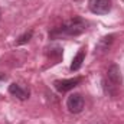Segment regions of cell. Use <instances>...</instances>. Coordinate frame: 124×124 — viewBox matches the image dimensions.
Listing matches in <instances>:
<instances>
[{"label": "cell", "mask_w": 124, "mask_h": 124, "mask_svg": "<svg viewBox=\"0 0 124 124\" xmlns=\"http://www.w3.org/2000/svg\"><path fill=\"white\" fill-rule=\"evenodd\" d=\"M87 31V22L75 16L69 20H65L62 25L52 28L49 31V39H61V38H71V36H78Z\"/></svg>", "instance_id": "1"}, {"label": "cell", "mask_w": 124, "mask_h": 124, "mask_svg": "<svg viewBox=\"0 0 124 124\" xmlns=\"http://www.w3.org/2000/svg\"><path fill=\"white\" fill-rule=\"evenodd\" d=\"M121 81H123V78H121V71H120L118 65H116V63L110 65V68L107 69V74L102 79L104 91L111 97H116L120 85H121Z\"/></svg>", "instance_id": "2"}, {"label": "cell", "mask_w": 124, "mask_h": 124, "mask_svg": "<svg viewBox=\"0 0 124 124\" xmlns=\"http://www.w3.org/2000/svg\"><path fill=\"white\" fill-rule=\"evenodd\" d=\"M82 82L81 77L77 78H69V79H56L54 82V87L58 93H68L69 90H74L77 85H79Z\"/></svg>", "instance_id": "3"}, {"label": "cell", "mask_w": 124, "mask_h": 124, "mask_svg": "<svg viewBox=\"0 0 124 124\" xmlns=\"http://www.w3.org/2000/svg\"><path fill=\"white\" fill-rule=\"evenodd\" d=\"M84 104H85L84 97L81 94H71L68 97V100H66V107H68L69 113H72V114L81 113L82 108H84Z\"/></svg>", "instance_id": "4"}, {"label": "cell", "mask_w": 124, "mask_h": 124, "mask_svg": "<svg viewBox=\"0 0 124 124\" xmlns=\"http://www.w3.org/2000/svg\"><path fill=\"white\" fill-rule=\"evenodd\" d=\"M88 7L94 15H107L111 10V0H90Z\"/></svg>", "instance_id": "5"}, {"label": "cell", "mask_w": 124, "mask_h": 124, "mask_svg": "<svg viewBox=\"0 0 124 124\" xmlns=\"http://www.w3.org/2000/svg\"><path fill=\"white\" fill-rule=\"evenodd\" d=\"M9 93L10 95H13V97H16L17 100H20V101H25V100H28L29 98V90H25V88H22L19 84H10L9 85Z\"/></svg>", "instance_id": "6"}, {"label": "cell", "mask_w": 124, "mask_h": 124, "mask_svg": "<svg viewBox=\"0 0 124 124\" xmlns=\"http://www.w3.org/2000/svg\"><path fill=\"white\" fill-rule=\"evenodd\" d=\"M113 40H114V35H108V36L101 38L100 42H98V45L95 46V54H97V52H98V54H102V52L108 51V48L111 46Z\"/></svg>", "instance_id": "7"}, {"label": "cell", "mask_w": 124, "mask_h": 124, "mask_svg": "<svg viewBox=\"0 0 124 124\" xmlns=\"http://www.w3.org/2000/svg\"><path fill=\"white\" fill-rule=\"evenodd\" d=\"M85 59V49L84 48H81L79 49V52L74 56V59H72V63H71V71H78L81 66H82V62Z\"/></svg>", "instance_id": "8"}, {"label": "cell", "mask_w": 124, "mask_h": 124, "mask_svg": "<svg viewBox=\"0 0 124 124\" xmlns=\"http://www.w3.org/2000/svg\"><path fill=\"white\" fill-rule=\"evenodd\" d=\"M32 36H33V31H29V32H26V33H23V35L19 36V39L16 40V45H23V43L29 42L32 39Z\"/></svg>", "instance_id": "9"}, {"label": "cell", "mask_w": 124, "mask_h": 124, "mask_svg": "<svg viewBox=\"0 0 124 124\" xmlns=\"http://www.w3.org/2000/svg\"><path fill=\"white\" fill-rule=\"evenodd\" d=\"M3 78H4V74H1V72H0V79H3Z\"/></svg>", "instance_id": "10"}]
</instances>
